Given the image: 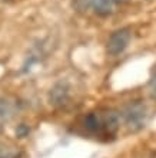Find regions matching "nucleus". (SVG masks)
I'll return each instance as SVG.
<instances>
[{
    "instance_id": "7",
    "label": "nucleus",
    "mask_w": 156,
    "mask_h": 158,
    "mask_svg": "<svg viewBox=\"0 0 156 158\" xmlns=\"http://www.w3.org/2000/svg\"><path fill=\"white\" fill-rule=\"evenodd\" d=\"M23 151L19 147L10 145L6 142H0V158H22Z\"/></svg>"
},
{
    "instance_id": "6",
    "label": "nucleus",
    "mask_w": 156,
    "mask_h": 158,
    "mask_svg": "<svg viewBox=\"0 0 156 158\" xmlns=\"http://www.w3.org/2000/svg\"><path fill=\"white\" fill-rule=\"evenodd\" d=\"M92 6L96 15L107 16L113 10V0H92Z\"/></svg>"
},
{
    "instance_id": "8",
    "label": "nucleus",
    "mask_w": 156,
    "mask_h": 158,
    "mask_svg": "<svg viewBox=\"0 0 156 158\" xmlns=\"http://www.w3.org/2000/svg\"><path fill=\"white\" fill-rule=\"evenodd\" d=\"M149 95L152 99H156V68L153 69L152 78L149 81Z\"/></svg>"
},
{
    "instance_id": "1",
    "label": "nucleus",
    "mask_w": 156,
    "mask_h": 158,
    "mask_svg": "<svg viewBox=\"0 0 156 158\" xmlns=\"http://www.w3.org/2000/svg\"><path fill=\"white\" fill-rule=\"evenodd\" d=\"M120 115L113 109H100L85 118V127L99 137H113L120 127Z\"/></svg>"
},
{
    "instance_id": "5",
    "label": "nucleus",
    "mask_w": 156,
    "mask_h": 158,
    "mask_svg": "<svg viewBox=\"0 0 156 158\" xmlns=\"http://www.w3.org/2000/svg\"><path fill=\"white\" fill-rule=\"evenodd\" d=\"M19 112V102L16 99L2 96L0 98V118L2 119H10Z\"/></svg>"
},
{
    "instance_id": "9",
    "label": "nucleus",
    "mask_w": 156,
    "mask_h": 158,
    "mask_svg": "<svg viewBox=\"0 0 156 158\" xmlns=\"http://www.w3.org/2000/svg\"><path fill=\"white\" fill-rule=\"evenodd\" d=\"M29 127H26L25 124H22V125H19L17 127V129H16V134H17V137L19 138H25L27 134H29Z\"/></svg>"
},
{
    "instance_id": "4",
    "label": "nucleus",
    "mask_w": 156,
    "mask_h": 158,
    "mask_svg": "<svg viewBox=\"0 0 156 158\" xmlns=\"http://www.w3.org/2000/svg\"><path fill=\"white\" fill-rule=\"evenodd\" d=\"M70 99V88L66 82H58L49 94V101L50 104L56 106V108H62L65 106Z\"/></svg>"
},
{
    "instance_id": "3",
    "label": "nucleus",
    "mask_w": 156,
    "mask_h": 158,
    "mask_svg": "<svg viewBox=\"0 0 156 158\" xmlns=\"http://www.w3.org/2000/svg\"><path fill=\"white\" fill-rule=\"evenodd\" d=\"M130 30L127 29V27H123V29H119L113 32L110 35V38L107 40V53L110 55V56H118V55L123 53L125 49L127 48L129 45V42H130Z\"/></svg>"
},
{
    "instance_id": "2",
    "label": "nucleus",
    "mask_w": 156,
    "mask_h": 158,
    "mask_svg": "<svg viewBox=\"0 0 156 158\" xmlns=\"http://www.w3.org/2000/svg\"><path fill=\"white\" fill-rule=\"evenodd\" d=\"M120 119L125 121L127 128L132 131H139L143 128L148 119V108L146 105L142 104L140 101H135L127 104L122 111H120Z\"/></svg>"
}]
</instances>
